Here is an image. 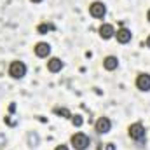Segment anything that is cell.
Segmentation results:
<instances>
[{"label":"cell","instance_id":"5bb4252c","mask_svg":"<svg viewBox=\"0 0 150 150\" xmlns=\"http://www.w3.org/2000/svg\"><path fill=\"white\" fill-rule=\"evenodd\" d=\"M70 120H72V124L77 126V127H80V126H82V122H84L80 115H72V117H70Z\"/></svg>","mask_w":150,"mask_h":150},{"label":"cell","instance_id":"9a60e30c","mask_svg":"<svg viewBox=\"0 0 150 150\" xmlns=\"http://www.w3.org/2000/svg\"><path fill=\"white\" fill-rule=\"evenodd\" d=\"M105 150H115V145H113V143H107Z\"/></svg>","mask_w":150,"mask_h":150},{"label":"cell","instance_id":"7a4b0ae2","mask_svg":"<svg viewBox=\"0 0 150 150\" xmlns=\"http://www.w3.org/2000/svg\"><path fill=\"white\" fill-rule=\"evenodd\" d=\"M70 145L75 150H87L89 145H91V140L84 133H75V134H72V138H70Z\"/></svg>","mask_w":150,"mask_h":150},{"label":"cell","instance_id":"9c48e42d","mask_svg":"<svg viewBox=\"0 0 150 150\" xmlns=\"http://www.w3.org/2000/svg\"><path fill=\"white\" fill-rule=\"evenodd\" d=\"M115 38H117V42L119 44H127V42H131V38H133V33H131V30H127V28H119L117 32H115Z\"/></svg>","mask_w":150,"mask_h":150},{"label":"cell","instance_id":"277c9868","mask_svg":"<svg viewBox=\"0 0 150 150\" xmlns=\"http://www.w3.org/2000/svg\"><path fill=\"white\" fill-rule=\"evenodd\" d=\"M89 14H91L93 18H96V19H101V18H105V14H107V5H105L103 2L96 0V2H93V4L89 5Z\"/></svg>","mask_w":150,"mask_h":150},{"label":"cell","instance_id":"ac0fdd59","mask_svg":"<svg viewBox=\"0 0 150 150\" xmlns=\"http://www.w3.org/2000/svg\"><path fill=\"white\" fill-rule=\"evenodd\" d=\"M30 2H33V4H40L42 0H30Z\"/></svg>","mask_w":150,"mask_h":150},{"label":"cell","instance_id":"7c38bea8","mask_svg":"<svg viewBox=\"0 0 150 150\" xmlns=\"http://www.w3.org/2000/svg\"><path fill=\"white\" fill-rule=\"evenodd\" d=\"M51 30H54V26L51 25V23H40L37 26V32L40 33V35H45L47 32H51Z\"/></svg>","mask_w":150,"mask_h":150},{"label":"cell","instance_id":"ba28073f","mask_svg":"<svg viewBox=\"0 0 150 150\" xmlns=\"http://www.w3.org/2000/svg\"><path fill=\"white\" fill-rule=\"evenodd\" d=\"M33 52H35L37 58H47L51 54V45L47 42H38V44H35V47H33Z\"/></svg>","mask_w":150,"mask_h":150},{"label":"cell","instance_id":"d6986e66","mask_svg":"<svg viewBox=\"0 0 150 150\" xmlns=\"http://www.w3.org/2000/svg\"><path fill=\"white\" fill-rule=\"evenodd\" d=\"M147 19H149V23H150V9H149V12H147Z\"/></svg>","mask_w":150,"mask_h":150},{"label":"cell","instance_id":"3957f363","mask_svg":"<svg viewBox=\"0 0 150 150\" xmlns=\"http://www.w3.org/2000/svg\"><path fill=\"white\" fill-rule=\"evenodd\" d=\"M9 75L12 79H23L26 75V65L23 61H19V59L11 61V65H9Z\"/></svg>","mask_w":150,"mask_h":150},{"label":"cell","instance_id":"52a82bcc","mask_svg":"<svg viewBox=\"0 0 150 150\" xmlns=\"http://www.w3.org/2000/svg\"><path fill=\"white\" fill-rule=\"evenodd\" d=\"M136 87L143 93L150 91V74H138L136 77Z\"/></svg>","mask_w":150,"mask_h":150},{"label":"cell","instance_id":"8fae6325","mask_svg":"<svg viewBox=\"0 0 150 150\" xmlns=\"http://www.w3.org/2000/svg\"><path fill=\"white\" fill-rule=\"evenodd\" d=\"M117 67H119V59H117V56H107V58L103 59V68H105V70L113 72V70H117Z\"/></svg>","mask_w":150,"mask_h":150},{"label":"cell","instance_id":"e0dca14e","mask_svg":"<svg viewBox=\"0 0 150 150\" xmlns=\"http://www.w3.org/2000/svg\"><path fill=\"white\" fill-rule=\"evenodd\" d=\"M147 47H149V49H150V35H149V37H147Z\"/></svg>","mask_w":150,"mask_h":150},{"label":"cell","instance_id":"8992f818","mask_svg":"<svg viewBox=\"0 0 150 150\" xmlns=\"http://www.w3.org/2000/svg\"><path fill=\"white\" fill-rule=\"evenodd\" d=\"M98 33H100V37L103 38V40H110V38L115 37V28H113V25H110V23H103L98 28Z\"/></svg>","mask_w":150,"mask_h":150},{"label":"cell","instance_id":"6da1fadb","mask_svg":"<svg viewBox=\"0 0 150 150\" xmlns=\"http://www.w3.org/2000/svg\"><path fill=\"white\" fill-rule=\"evenodd\" d=\"M127 134L134 142H143L147 138V129H145V126L142 122H134V124H131L127 127Z\"/></svg>","mask_w":150,"mask_h":150},{"label":"cell","instance_id":"5b68a950","mask_svg":"<svg viewBox=\"0 0 150 150\" xmlns=\"http://www.w3.org/2000/svg\"><path fill=\"white\" fill-rule=\"evenodd\" d=\"M112 129V120L108 117H100L96 122H94V131L98 134H107L108 131Z\"/></svg>","mask_w":150,"mask_h":150},{"label":"cell","instance_id":"30bf717a","mask_svg":"<svg viewBox=\"0 0 150 150\" xmlns=\"http://www.w3.org/2000/svg\"><path fill=\"white\" fill-rule=\"evenodd\" d=\"M63 65H65V63H63L59 58H51V59L47 61V70H49L51 74H58V72H61Z\"/></svg>","mask_w":150,"mask_h":150},{"label":"cell","instance_id":"2e32d148","mask_svg":"<svg viewBox=\"0 0 150 150\" xmlns=\"http://www.w3.org/2000/svg\"><path fill=\"white\" fill-rule=\"evenodd\" d=\"M54 150H68V147H67V145H58Z\"/></svg>","mask_w":150,"mask_h":150},{"label":"cell","instance_id":"4fadbf2b","mask_svg":"<svg viewBox=\"0 0 150 150\" xmlns=\"http://www.w3.org/2000/svg\"><path fill=\"white\" fill-rule=\"evenodd\" d=\"M54 113H56V115H63L65 119H70V117H72V113L68 112L67 108H54Z\"/></svg>","mask_w":150,"mask_h":150}]
</instances>
